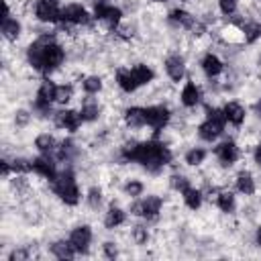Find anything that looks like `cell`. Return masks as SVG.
Instances as JSON below:
<instances>
[{
	"label": "cell",
	"instance_id": "obj_1",
	"mask_svg": "<svg viewBox=\"0 0 261 261\" xmlns=\"http://www.w3.org/2000/svg\"><path fill=\"white\" fill-rule=\"evenodd\" d=\"M130 163L143 167L151 175H159V173H163V169L167 165L173 163V151L167 145V141H163L159 137L139 139L133 153H130L128 165Z\"/></svg>",
	"mask_w": 261,
	"mask_h": 261
},
{
	"label": "cell",
	"instance_id": "obj_2",
	"mask_svg": "<svg viewBox=\"0 0 261 261\" xmlns=\"http://www.w3.org/2000/svg\"><path fill=\"white\" fill-rule=\"evenodd\" d=\"M47 186H49V192L55 196V200L65 208H77L80 202L84 200L80 179H77L73 165H61L59 173Z\"/></svg>",
	"mask_w": 261,
	"mask_h": 261
},
{
	"label": "cell",
	"instance_id": "obj_3",
	"mask_svg": "<svg viewBox=\"0 0 261 261\" xmlns=\"http://www.w3.org/2000/svg\"><path fill=\"white\" fill-rule=\"evenodd\" d=\"M226 118L222 112V106H214V104H204V116L202 120L196 124V137L202 143L214 145L216 141H220L226 135Z\"/></svg>",
	"mask_w": 261,
	"mask_h": 261
},
{
	"label": "cell",
	"instance_id": "obj_4",
	"mask_svg": "<svg viewBox=\"0 0 261 261\" xmlns=\"http://www.w3.org/2000/svg\"><path fill=\"white\" fill-rule=\"evenodd\" d=\"M163 208H165V200L163 196L159 194H147V196H141L137 200H128V214L133 218H139V220H145L147 224L149 222H157L159 216L163 214Z\"/></svg>",
	"mask_w": 261,
	"mask_h": 261
},
{
	"label": "cell",
	"instance_id": "obj_5",
	"mask_svg": "<svg viewBox=\"0 0 261 261\" xmlns=\"http://www.w3.org/2000/svg\"><path fill=\"white\" fill-rule=\"evenodd\" d=\"M210 155H214V161L220 169H232L243 159V145L234 137H224L214 143Z\"/></svg>",
	"mask_w": 261,
	"mask_h": 261
},
{
	"label": "cell",
	"instance_id": "obj_6",
	"mask_svg": "<svg viewBox=\"0 0 261 261\" xmlns=\"http://www.w3.org/2000/svg\"><path fill=\"white\" fill-rule=\"evenodd\" d=\"M61 24H69L75 29H88L94 24L92 8H88L80 0H71L61 4Z\"/></svg>",
	"mask_w": 261,
	"mask_h": 261
},
{
	"label": "cell",
	"instance_id": "obj_7",
	"mask_svg": "<svg viewBox=\"0 0 261 261\" xmlns=\"http://www.w3.org/2000/svg\"><path fill=\"white\" fill-rule=\"evenodd\" d=\"M29 12L37 24L57 27L61 22V4L55 0H33Z\"/></svg>",
	"mask_w": 261,
	"mask_h": 261
},
{
	"label": "cell",
	"instance_id": "obj_8",
	"mask_svg": "<svg viewBox=\"0 0 261 261\" xmlns=\"http://www.w3.org/2000/svg\"><path fill=\"white\" fill-rule=\"evenodd\" d=\"M145 118H147V128L153 130L151 137H159L173 118V110L165 104V102H155V104H147L145 106Z\"/></svg>",
	"mask_w": 261,
	"mask_h": 261
},
{
	"label": "cell",
	"instance_id": "obj_9",
	"mask_svg": "<svg viewBox=\"0 0 261 261\" xmlns=\"http://www.w3.org/2000/svg\"><path fill=\"white\" fill-rule=\"evenodd\" d=\"M163 71L169 80V84H184L190 77V65L184 53L179 51H171L163 57Z\"/></svg>",
	"mask_w": 261,
	"mask_h": 261
},
{
	"label": "cell",
	"instance_id": "obj_10",
	"mask_svg": "<svg viewBox=\"0 0 261 261\" xmlns=\"http://www.w3.org/2000/svg\"><path fill=\"white\" fill-rule=\"evenodd\" d=\"M204 88L200 82H196L194 77H188L181 88H179V94H177V100H179V106L184 110H198L204 106Z\"/></svg>",
	"mask_w": 261,
	"mask_h": 261
},
{
	"label": "cell",
	"instance_id": "obj_11",
	"mask_svg": "<svg viewBox=\"0 0 261 261\" xmlns=\"http://www.w3.org/2000/svg\"><path fill=\"white\" fill-rule=\"evenodd\" d=\"M51 124L57 128V130H63L67 135H75L82 126H84V120L80 116V110L77 108H71V106H63V108H57L53 118H51Z\"/></svg>",
	"mask_w": 261,
	"mask_h": 261
},
{
	"label": "cell",
	"instance_id": "obj_12",
	"mask_svg": "<svg viewBox=\"0 0 261 261\" xmlns=\"http://www.w3.org/2000/svg\"><path fill=\"white\" fill-rule=\"evenodd\" d=\"M59 161L55 159V155H41L37 153L35 157H31V173L39 179H45L47 184L59 173Z\"/></svg>",
	"mask_w": 261,
	"mask_h": 261
},
{
	"label": "cell",
	"instance_id": "obj_13",
	"mask_svg": "<svg viewBox=\"0 0 261 261\" xmlns=\"http://www.w3.org/2000/svg\"><path fill=\"white\" fill-rule=\"evenodd\" d=\"M67 239L77 251V255H90V249L94 245V228L86 222H80L69 230Z\"/></svg>",
	"mask_w": 261,
	"mask_h": 261
},
{
	"label": "cell",
	"instance_id": "obj_14",
	"mask_svg": "<svg viewBox=\"0 0 261 261\" xmlns=\"http://www.w3.org/2000/svg\"><path fill=\"white\" fill-rule=\"evenodd\" d=\"M196 18H198V14L192 12L188 6H173L165 14V22L173 31H179V33H188L192 29V24L196 22Z\"/></svg>",
	"mask_w": 261,
	"mask_h": 261
},
{
	"label": "cell",
	"instance_id": "obj_15",
	"mask_svg": "<svg viewBox=\"0 0 261 261\" xmlns=\"http://www.w3.org/2000/svg\"><path fill=\"white\" fill-rule=\"evenodd\" d=\"M198 67L206 80H218L226 71V61L216 51H206L198 59Z\"/></svg>",
	"mask_w": 261,
	"mask_h": 261
},
{
	"label": "cell",
	"instance_id": "obj_16",
	"mask_svg": "<svg viewBox=\"0 0 261 261\" xmlns=\"http://www.w3.org/2000/svg\"><path fill=\"white\" fill-rule=\"evenodd\" d=\"M222 112H224L226 124L232 126L234 130H241L249 120V110L241 100H226L222 104Z\"/></svg>",
	"mask_w": 261,
	"mask_h": 261
},
{
	"label": "cell",
	"instance_id": "obj_17",
	"mask_svg": "<svg viewBox=\"0 0 261 261\" xmlns=\"http://www.w3.org/2000/svg\"><path fill=\"white\" fill-rule=\"evenodd\" d=\"M77 110H80V116H82L84 124H94V122H98V120L102 118V114H104V106H102L100 98L88 96V94H84V96L80 98Z\"/></svg>",
	"mask_w": 261,
	"mask_h": 261
},
{
	"label": "cell",
	"instance_id": "obj_18",
	"mask_svg": "<svg viewBox=\"0 0 261 261\" xmlns=\"http://www.w3.org/2000/svg\"><path fill=\"white\" fill-rule=\"evenodd\" d=\"M120 122L126 130H143L147 128V118H145V106L141 104H130L124 106L120 112Z\"/></svg>",
	"mask_w": 261,
	"mask_h": 261
},
{
	"label": "cell",
	"instance_id": "obj_19",
	"mask_svg": "<svg viewBox=\"0 0 261 261\" xmlns=\"http://www.w3.org/2000/svg\"><path fill=\"white\" fill-rule=\"evenodd\" d=\"M112 75H114V86H116V90H118L120 94L133 96V94H137V92L141 90L139 82L135 80V75H133V71H130V65H118Z\"/></svg>",
	"mask_w": 261,
	"mask_h": 261
},
{
	"label": "cell",
	"instance_id": "obj_20",
	"mask_svg": "<svg viewBox=\"0 0 261 261\" xmlns=\"http://www.w3.org/2000/svg\"><path fill=\"white\" fill-rule=\"evenodd\" d=\"M128 210L126 208H122L120 204H116V202H110L108 206H106V210H104V214H102V226L106 228V230H118L120 226H124L126 222H128Z\"/></svg>",
	"mask_w": 261,
	"mask_h": 261
},
{
	"label": "cell",
	"instance_id": "obj_21",
	"mask_svg": "<svg viewBox=\"0 0 261 261\" xmlns=\"http://www.w3.org/2000/svg\"><path fill=\"white\" fill-rule=\"evenodd\" d=\"M0 33H2V39H4L6 43L16 45V43L22 39V35H24V22H22L20 16H16V12H14V14L6 16V18H2Z\"/></svg>",
	"mask_w": 261,
	"mask_h": 261
},
{
	"label": "cell",
	"instance_id": "obj_22",
	"mask_svg": "<svg viewBox=\"0 0 261 261\" xmlns=\"http://www.w3.org/2000/svg\"><path fill=\"white\" fill-rule=\"evenodd\" d=\"M232 190L239 194V196H245V198H251L257 194V177L253 175V171L249 169H239L234 175H232Z\"/></svg>",
	"mask_w": 261,
	"mask_h": 261
},
{
	"label": "cell",
	"instance_id": "obj_23",
	"mask_svg": "<svg viewBox=\"0 0 261 261\" xmlns=\"http://www.w3.org/2000/svg\"><path fill=\"white\" fill-rule=\"evenodd\" d=\"M77 88L82 94H88V96H100L106 92V82L100 73H82L80 80H77Z\"/></svg>",
	"mask_w": 261,
	"mask_h": 261
},
{
	"label": "cell",
	"instance_id": "obj_24",
	"mask_svg": "<svg viewBox=\"0 0 261 261\" xmlns=\"http://www.w3.org/2000/svg\"><path fill=\"white\" fill-rule=\"evenodd\" d=\"M59 141L61 139L53 130H41L33 139V149L41 155H55V151L59 147Z\"/></svg>",
	"mask_w": 261,
	"mask_h": 261
},
{
	"label": "cell",
	"instance_id": "obj_25",
	"mask_svg": "<svg viewBox=\"0 0 261 261\" xmlns=\"http://www.w3.org/2000/svg\"><path fill=\"white\" fill-rule=\"evenodd\" d=\"M214 206H216V210L218 212H222V214H226V216H230V214H234L237 212V208H239V202H237V192L232 190V188H220L218 190V194H216V198H214V202H212Z\"/></svg>",
	"mask_w": 261,
	"mask_h": 261
},
{
	"label": "cell",
	"instance_id": "obj_26",
	"mask_svg": "<svg viewBox=\"0 0 261 261\" xmlns=\"http://www.w3.org/2000/svg\"><path fill=\"white\" fill-rule=\"evenodd\" d=\"M179 196H181V202H184V206H186L188 210H192V212H198V210L204 206V202H206L202 186H196V184L188 186V188H186V190H184Z\"/></svg>",
	"mask_w": 261,
	"mask_h": 261
},
{
	"label": "cell",
	"instance_id": "obj_27",
	"mask_svg": "<svg viewBox=\"0 0 261 261\" xmlns=\"http://www.w3.org/2000/svg\"><path fill=\"white\" fill-rule=\"evenodd\" d=\"M130 71H133V75H135V80L139 82L141 88H147V86H151V84L157 80L155 67H153L151 63H147V61H137V63H133V65H130Z\"/></svg>",
	"mask_w": 261,
	"mask_h": 261
},
{
	"label": "cell",
	"instance_id": "obj_28",
	"mask_svg": "<svg viewBox=\"0 0 261 261\" xmlns=\"http://www.w3.org/2000/svg\"><path fill=\"white\" fill-rule=\"evenodd\" d=\"M77 84L73 82H63L55 86V106L63 108V106H71L73 100L77 98Z\"/></svg>",
	"mask_w": 261,
	"mask_h": 261
},
{
	"label": "cell",
	"instance_id": "obj_29",
	"mask_svg": "<svg viewBox=\"0 0 261 261\" xmlns=\"http://www.w3.org/2000/svg\"><path fill=\"white\" fill-rule=\"evenodd\" d=\"M47 251H49L51 257L61 259V261L77 257V251L73 249V245L69 243V239H53V241L47 245Z\"/></svg>",
	"mask_w": 261,
	"mask_h": 261
},
{
	"label": "cell",
	"instance_id": "obj_30",
	"mask_svg": "<svg viewBox=\"0 0 261 261\" xmlns=\"http://www.w3.org/2000/svg\"><path fill=\"white\" fill-rule=\"evenodd\" d=\"M208 157H210V151H208L206 147H202V145H192V147H188L186 153H184V165L190 167V169H198V167H202V165L206 163Z\"/></svg>",
	"mask_w": 261,
	"mask_h": 261
},
{
	"label": "cell",
	"instance_id": "obj_31",
	"mask_svg": "<svg viewBox=\"0 0 261 261\" xmlns=\"http://www.w3.org/2000/svg\"><path fill=\"white\" fill-rule=\"evenodd\" d=\"M120 192H122L128 200H137V198L145 196L147 184H145L141 177H126V179L120 184Z\"/></svg>",
	"mask_w": 261,
	"mask_h": 261
},
{
	"label": "cell",
	"instance_id": "obj_32",
	"mask_svg": "<svg viewBox=\"0 0 261 261\" xmlns=\"http://www.w3.org/2000/svg\"><path fill=\"white\" fill-rule=\"evenodd\" d=\"M84 202H86V206H88L90 210H94V212H98L100 208H104V202H106V192H104V188L98 186V184L90 186V188L86 190Z\"/></svg>",
	"mask_w": 261,
	"mask_h": 261
},
{
	"label": "cell",
	"instance_id": "obj_33",
	"mask_svg": "<svg viewBox=\"0 0 261 261\" xmlns=\"http://www.w3.org/2000/svg\"><path fill=\"white\" fill-rule=\"evenodd\" d=\"M128 234H130V241H133L137 247H145V245L151 241V230H149V226H147L145 220L139 222V224H133Z\"/></svg>",
	"mask_w": 261,
	"mask_h": 261
},
{
	"label": "cell",
	"instance_id": "obj_34",
	"mask_svg": "<svg viewBox=\"0 0 261 261\" xmlns=\"http://www.w3.org/2000/svg\"><path fill=\"white\" fill-rule=\"evenodd\" d=\"M167 186H169V190H171V192L181 194L188 186H192V179H190L184 171H173V173L167 177Z\"/></svg>",
	"mask_w": 261,
	"mask_h": 261
},
{
	"label": "cell",
	"instance_id": "obj_35",
	"mask_svg": "<svg viewBox=\"0 0 261 261\" xmlns=\"http://www.w3.org/2000/svg\"><path fill=\"white\" fill-rule=\"evenodd\" d=\"M216 8H218V12H220L226 20H230V18H234V16L239 14L241 0H216Z\"/></svg>",
	"mask_w": 261,
	"mask_h": 261
},
{
	"label": "cell",
	"instance_id": "obj_36",
	"mask_svg": "<svg viewBox=\"0 0 261 261\" xmlns=\"http://www.w3.org/2000/svg\"><path fill=\"white\" fill-rule=\"evenodd\" d=\"M35 120V114L31 108H16L14 114H12V122L16 128H27L31 122Z\"/></svg>",
	"mask_w": 261,
	"mask_h": 261
},
{
	"label": "cell",
	"instance_id": "obj_37",
	"mask_svg": "<svg viewBox=\"0 0 261 261\" xmlns=\"http://www.w3.org/2000/svg\"><path fill=\"white\" fill-rule=\"evenodd\" d=\"M100 251H102V257H106V259H116L120 255V249H118L116 241H104L100 245Z\"/></svg>",
	"mask_w": 261,
	"mask_h": 261
},
{
	"label": "cell",
	"instance_id": "obj_38",
	"mask_svg": "<svg viewBox=\"0 0 261 261\" xmlns=\"http://www.w3.org/2000/svg\"><path fill=\"white\" fill-rule=\"evenodd\" d=\"M251 159H253V163L261 169V141L251 149Z\"/></svg>",
	"mask_w": 261,
	"mask_h": 261
},
{
	"label": "cell",
	"instance_id": "obj_39",
	"mask_svg": "<svg viewBox=\"0 0 261 261\" xmlns=\"http://www.w3.org/2000/svg\"><path fill=\"white\" fill-rule=\"evenodd\" d=\"M253 245L261 249V222L257 224V228L253 230Z\"/></svg>",
	"mask_w": 261,
	"mask_h": 261
},
{
	"label": "cell",
	"instance_id": "obj_40",
	"mask_svg": "<svg viewBox=\"0 0 261 261\" xmlns=\"http://www.w3.org/2000/svg\"><path fill=\"white\" fill-rule=\"evenodd\" d=\"M253 112H255V116L261 120V94L257 96V100H255V104H253Z\"/></svg>",
	"mask_w": 261,
	"mask_h": 261
},
{
	"label": "cell",
	"instance_id": "obj_41",
	"mask_svg": "<svg viewBox=\"0 0 261 261\" xmlns=\"http://www.w3.org/2000/svg\"><path fill=\"white\" fill-rule=\"evenodd\" d=\"M149 2H153V4H167L169 0H149Z\"/></svg>",
	"mask_w": 261,
	"mask_h": 261
}]
</instances>
